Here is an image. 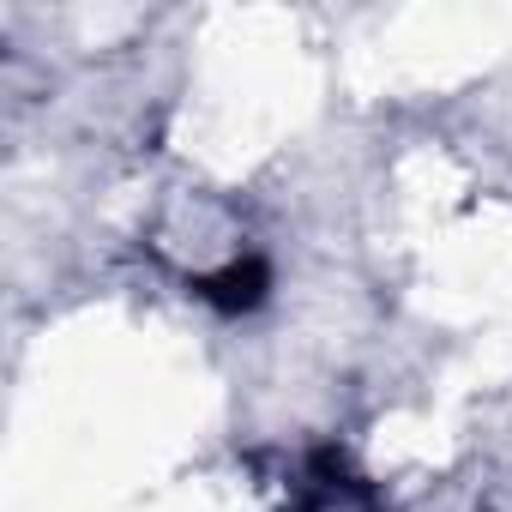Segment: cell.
I'll use <instances>...</instances> for the list:
<instances>
[{"instance_id": "1", "label": "cell", "mask_w": 512, "mask_h": 512, "mask_svg": "<svg viewBox=\"0 0 512 512\" xmlns=\"http://www.w3.org/2000/svg\"><path fill=\"white\" fill-rule=\"evenodd\" d=\"M284 512H392L386 494L332 446L308 452L284 488Z\"/></svg>"}, {"instance_id": "2", "label": "cell", "mask_w": 512, "mask_h": 512, "mask_svg": "<svg viewBox=\"0 0 512 512\" xmlns=\"http://www.w3.org/2000/svg\"><path fill=\"white\" fill-rule=\"evenodd\" d=\"M193 296L205 302V308H217V314H229V320H241V314H253L266 296H272V266L266 260H235L229 266H217V272H205V278H193Z\"/></svg>"}]
</instances>
